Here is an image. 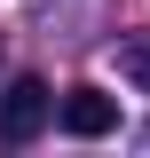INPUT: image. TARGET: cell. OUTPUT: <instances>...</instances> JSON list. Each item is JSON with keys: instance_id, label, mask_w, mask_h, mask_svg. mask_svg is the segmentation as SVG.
<instances>
[{"instance_id": "2", "label": "cell", "mask_w": 150, "mask_h": 158, "mask_svg": "<svg viewBox=\"0 0 150 158\" xmlns=\"http://www.w3.org/2000/svg\"><path fill=\"white\" fill-rule=\"evenodd\" d=\"M56 118H63V135L95 142V135H111V127H119V103L103 95V87H71V95L56 103Z\"/></svg>"}, {"instance_id": "3", "label": "cell", "mask_w": 150, "mask_h": 158, "mask_svg": "<svg viewBox=\"0 0 150 158\" xmlns=\"http://www.w3.org/2000/svg\"><path fill=\"white\" fill-rule=\"evenodd\" d=\"M119 71H127L134 87H142V95H150V32H134L127 48H119Z\"/></svg>"}, {"instance_id": "1", "label": "cell", "mask_w": 150, "mask_h": 158, "mask_svg": "<svg viewBox=\"0 0 150 158\" xmlns=\"http://www.w3.org/2000/svg\"><path fill=\"white\" fill-rule=\"evenodd\" d=\"M48 118H56V87H48L40 71L8 79V95H0V142H32V135H48Z\"/></svg>"}]
</instances>
